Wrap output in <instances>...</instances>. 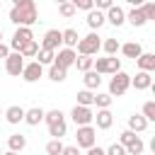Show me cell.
Wrapping results in <instances>:
<instances>
[{"mask_svg":"<svg viewBox=\"0 0 155 155\" xmlns=\"http://www.w3.org/2000/svg\"><path fill=\"white\" fill-rule=\"evenodd\" d=\"M10 22L17 27H31L34 22H39V10L34 0H24L19 5H12L10 10Z\"/></svg>","mask_w":155,"mask_h":155,"instance_id":"6da1fadb","label":"cell"},{"mask_svg":"<svg viewBox=\"0 0 155 155\" xmlns=\"http://www.w3.org/2000/svg\"><path fill=\"white\" fill-rule=\"evenodd\" d=\"M128 87H131V75L124 73V70H116L114 78L109 80V94L111 97H121V94H126Z\"/></svg>","mask_w":155,"mask_h":155,"instance_id":"7a4b0ae2","label":"cell"},{"mask_svg":"<svg viewBox=\"0 0 155 155\" xmlns=\"http://www.w3.org/2000/svg\"><path fill=\"white\" fill-rule=\"evenodd\" d=\"M99 48H102V39L97 36V31H90L87 36H82V39L78 41V51H75V53H82V56H94Z\"/></svg>","mask_w":155,"mask_h":155,"instance_id":"3957f363","label":"cell"},{"mask_svg":"<svg viewBox=\"0 0 155 155\" xmlns=\"http://www.w3.org/2000/svg\"><path fill=\"white\" fill-rule=\"evenodd\" d=\"M92 70L99 75H114L116 70H121V61L116 56H107V58H97L92 63Z\"/></svg>","mask_w":155,"mask_h":155,"instance_id":"277c9868","label":"cell"},{"mask_svg":"<svg viewBox=\"0 0 155 155\" xmlns=\"http://www.w3.org/2000/svg\"><path fill=\"white\" fill-rule=\"evenodd\" d=\"M75 140H78V148H92L94 140H97V128H92L90 124L87 126H78Z\"/></svg>","mask_w":155,"mask_h":155,"instance_id":"5b68a950","label":"cell"},{"mask_svg":"<svg viewBox=\"0 0 155 155\" xmlns=\"http://www.w3.org/2000/svg\"><path fill=\"white\" fill-rule=\"evenodd\" d=\"M22 68H24V56H22L19 51H10L7 58H5V70H7V75L19 78V75H22Z\"/></svg>","mask_w":155,"mask_h":155,"instance_id":"8992f818","label":"cell"},{"mask_svg":"<svg viewBox=\"0 0 155 155\" xmlns=\"http://www.w3.org/2000/svg\"><path fill=\"white\" fill-rule=\"evenodd\" d=\"M34 39V31H31V27H17V31L12 34V41H10V48L12 51H19L27 41H31Z\"/></svg>","mask_w":155,"mask_h":155,"instance_id":"52a82bcc","label":"cell"},{"mask_svg":"<svg viewBox=\"0 0 155 155\" xmlns=\"http://www.w3.org/2000/svg\"><path fill=\"white\" fill-rule=\"evenodd\" d=\"M92 109L90 107H82V104H75L73 107V111H70V119H73V124L75 126H87V124H92Z\"/></svg>","mask_w":155,"mask_h":155,"instance_id":"ba28073f","label":"cell"},{"mask_svg":"<svg viewBox=\"0 0 155 155\" xmlns=\"http://www.w3.org/2000/svg\"><path fill=\"white\" fill-rule=\"evenodd\" d=\"M75 58H78V53H75L73 48H68V46H65V48H58V51H56V56H53V63L68 70L70 65H75Z\"/></svg>","mask_w":155,"mask_h":155,"instance_id":"9c48e42d","label":"cell"},{"mask_svg":"<svg viewBox=\"0 0 155 155\" xmlns=\"http://www.w3.org/2000/svg\"><path fill=\"white\" fill-rule=\"evenodd\" d=\"M41 75H44V65H41L39 61L24 63V68H22V80H24V82H36Z\"/></svg>","mask_w":155,"mask_h":155,"instance_id":"30bf717a","label":"cell"},{"mask_svg":"<svg viewBox=\"0 0 155 155\" xmlns=\"http://www.w3.org/2000/svg\"><path fill=\"white\" fill-rule=\"evenodd\" d=\"M104 19L111 24V27H121L126 22V12L119 7V5H111L109 10H104Z\"/></svg>","mask_w":155,"mask_h":155,"instance_id":"8fae6325","label":"cell"},{"mask_svg":"<svg viewBox=\"0 0 155 155\" xmlns=\"http://www.w3.org/2000/svg\"><path fill=\"white\" fill-rule=\"evenodd\" d=\"M61 44H63V39H61V31H58V29H48V31L44 34V39H41V48L58 51Z\"/></svg>","mask_w":155,"mask_h":155,"instance_id":"7c38bea8","label":"cell"},{"mask_svg":"<svg viewBox=\"0 0 155 155\" xmlns=\"http://www.w3.org/2000/svg\"><path fill=\"white\" fill-rule=\"evenodd\" d=\"M131 87H136V90H150V87H153L150 73H148V70H138L136 78H131Z\"/></svg>","mask_w":155,"mask_h":155,"instance_id":"4fadbf2b","label":"cell"},{"mask_svg":"<svg viewBox=\"0 0 155 155\" xmlns=\"http://www.w3.org/2000/svg\"><path fill=\"white\" fill-rule=\"evenodd\" d=\"M92 121H97V128H99V131H107V128H111V124H114V114H111L109 109H99V111L92 116Z\"/></svg>","mask_w":155,"mask_h":155,"instance_id":"5bb4252c","label":"cell"},{"mask_svg":"<svg viewBox=\"0 0 155 155\" xmlns=\"http://www.w3.org/2000/svg\"><path fill=\"white\" fill-rule=\"evenodd\" d=\"M85 22H87V27L94 31V29H99V27H102L107 19H104V12H102V10L92 7V10H87V19H85Z\"/></svg>","mask_w":155,"mask_h":155,"instance_id":"9a60e30c","label":"cell"},{"mask_svg":"<svg viewBox=\"0 0 155 155\" xmlns=\"http://www.w3.org/2000/svg\"><path fill=\"white\" fill-rule=\"evenodd\" d=\"M2 114H5V121H7V124H12V126H17L19 121H24V109H22V107H17V104L7 107Z\"/></svg>","mask_w":155,"mask_h":155,"instance_id":"2e32d148","label":"cell"},{"mask_svg":"<svg viewBox=\"0 0 155 155\" xmlns=\"http://www.w3.org/2000/svg\"><path fill=\"white\" fill-rule=\"evenodd\" d=\"M41 121H44V109H41V107L24 109V124H27V126H39Z\"/></svg>","mask_w":155,"mask_h":155,"instance_id":"e0dca14e","label":"cell"},{"mask_svg":"<svg viewBox=\"0 0 155 155\" xmlns=\"http://www.w3.org/2000/svg\"><path fill=\"white\" fill-rule=\"evenodd\" d=\"M119 51H121L126 58H133V61H136V58L143 53V46H140L138 41H128V44H121V46H119Z\"/></svg>","mask_w":155,"mask_h":155,"instance_id":"ac0fdd59","label":"cell"},{"mask_svg":"<svg viewBox=\"0 0 155 155\" xmlns=\"http://www.w3.org/2000/svg\"><path fill=\"white\" fill-rule=\"evenodd\" d=\"M148 124H150V121H145L143 114H131V116H128V128H131L133 133H143V131L148 128Z\"/></svg>","mask_w":155,"mask_h":155,"instance_id":"d6986e66","label":"cell"},{"mask_svg":"<svg viewBox=\"0 0 155 155\" xmlns=\"http://www.w3.org/2000/svg\"><path fill=\"white\" fill-rule=\"evenodd\" d=\"M136 65H138V70L153 73V70H155V53H140V56L136 58Z\"/></svg>","mask_w":155,"mask_h":155,"instance_id":"ffe728a7","label":"cell"},{"mask_svg":"<svg viewBox=\"0 0 155 155\" xmlns=\"http://www.w3.org/2000/svg\"><path fill=\"white\" fill-rule=\"evenodd\" d=\"M82 82H85V90H97L102 85V75L94 73V70H85L82 73Z\"/></svg>","mask_w":155,"mask_h":155,"instance_id":"44dd1931","label":"cell"},{"mask_svg":"<svg viewBox=\"0 0 155 155\" xmlns=\"http://www.w3.org/2000/svg\"><path fill=\"white\" fill-rule=\"evenodd\" d=\"M65 133H68L65 116H63V119H58V121H53V124H48V136H51V138H63Z\"/></svg>","mask_w":155,"mask_h":155,"instance_id":"7402d4cb","label":"cell"},{"mask_svg":"<svg viewBox=\"0 0 155 155\" xmlns=\"http://www.w3.org/2000/svg\"><path fill=\"white\" fill-rule=\"evenodd\" d=\"M7 148L15 150V153L24 150V148H27V136H22V133H12V136L7 138Z\"/></svg>","mask_w":155,"mask_h":155,"instance_id":"603a6c76","label":"cell"},{"mask_svg":"<svg viewBox=\"0 0 155 155\" xmlns=\"http://www.w3.org/2000/svg\"><path fill=\"white\" fill-rule=\"evenodd\" d=\"M126 19H128V22H131V27H143V24H145V22H148V19H145V15H143V10H140V7H133V10H131V12H128V15H126Z\"/></svg>","mask_w":155,"mask_h":155,"instance_id":"cb8c5ba5","label":"cell"},{"mask_svg":"<svg viewBox=\"0 0 155 155\" xmlns=\"http://www.w3.org/2000/svg\"><path fill=\"white\" fill-rule=\"evenodd\" d=\"M61 39H63V44H65L68 48H75L78 41H80V36H78L75 29H63V31H61Z\"/></svg>","mask_w":155,"mask_h":155,"instance_id":"d4e9b609","label":"cell"},{"mask_svg":"<svg viewBox=\"0 0 155 155\" xmlns=\"http://www.w3.org/2000/svg\"><path fill=\"white\" fill-rule=\"evenodd\" d=\"M48 78H51L53 82H63V80L68 78V70L61 68V65H56V63H51V65H48Z\"/></svg>","mask_w":155,"mask_h":155,"instance_id":"484cf974","label":"cell"},{"mask_svg":"<svg viewBox=\"0 0 155 155\" xmlns=\"http://www.w3.org/2000/svg\"><path fill=\"white\" fill-rule=\"evenodd\" d=\"M92 63H94V58H92V56H82V53H78V58H75V68H78L80 73L92 70Z\"/></svg>","mask_w":155,"mask_h":155,"instance_id":"4316f807","label":"cell"},{"mask_svg":"<svg viewBox=\"0 0 155 155\" xmlns=\"http://www.w3.org/2000/svg\"><path fill=\"white\" fill-rule=\"evenodd\" d=\"M36 51H39V41L36 39H31V41H27L22 48H19V53L24 56V58H34L36 56Z\"/></svg>","mask_w":155,"mask_h":155,"instance_id":"83f0119b","label":"cell"},{"mask_svg":"<svg viewBox=\"0 0 155 155\" xmlns=\"http://www.w3.org/2000/svg\"><path fill=\"white\" fill-rule=\"evenodd\" d=\"M53 56H56V51H51V48H41L39 46V51H36V58H39L41 65H51L53 63Z\"/></svg>","mask_w":155,"mask_h":155,"instance_id":"f1b7e54d","label":"cell"},{"mask_svg":"<svg viewBox=\"0 0 155 155\" xmlns=\"http://www.w3.org/2000/svg\"><path fill=\"white\" fill-rule=\"evenodd\" d=\"M119 46H121V44H119L116 39H111V36L102 41V48H104V53H107V56H116V53H119Z\"/></svg>","mask_w":155,"mask_h":155,"instance_id":"f546056e","label":"cell"},{"mask_svg":"<svg viewBox=\"0 0 155 155\" xmlns=\"http://www.w3.org/2000/svg\"><path fill=\"white\" fill-rule=\"evenodd\" d=\"M78 104L92 107V104H94V92H92V90H80V92H78Z\"/></svg>","mask_w":155,"mask_h":155,"instance_id":"4dcf8cb0","label":"cell"},{"mask_svg":"<svg viewBox=\"0 0 155 155\" xmlns=\"http://www.w3.org/2000/svg\"><path fill=\"white\" fill-rule=\"evenodd\" d=\"M111 99H114V97H111L109 92H97V94H94V104H97L99 109H109V107H111Z\"/></svg>","mask_w":155,"mask_h":155,"instance_id":"1f68e13d","label":"cell"},{"mask_svg":"<svg viewBox=\"0 0 155 155\" xmlns=\"http://www.w3.org/2000/svg\"><path fill=\"white\" fill-rule=\"evenodd\" d=\"M143 150H145V143L140 140V136H138L131 145H126V155H143Z\"/></svg>","mask_w":155,"mask_h":155,"instance_id":"d6a6232c","label":"cell"},{"mask_svg":"<svg viewBox=\"0 0 155 155\" xmlns=\"http://www.w3.org/2000/svg\"><path fill=\"white\" fill-rule=\"evenodd\" d=\"M61 153H63L61 138H51V140L46 143V155H61Z\"/></svg>","mask_w":155,"mask_h":155,"instance_id":"836d02e7","label":"cell"},{"mask_svg":"<svg viewBox=\"0 0 155 155\" xmlns=\"http://www.w3.org/2000/svg\"><path fill=\"white\" fill-rule=\"evenodd\" d=\"M136 138H138V136H136V133H133L131 128H126V131H121V136H119V143H121V145L126 148V145H131V143H133Z\"/></svg>","mask_w":155,"mask_h":155,"instance_id":"e575fe53","label":"cell"},{"mask_svg":"<svg viewBox=\"0 0 155 155\" xmlns=\"http://www.w3.org/2000/svg\"><path fill=\"white\" fill-rule=\"evenodd\" d=\"M143 116H145V121H155V102L153 99L143 104Z\"/></svg>","mask_w":155,"mask_h":155,"instance_id":"d590c367","label":"cell"},{"mask_svg":"<svg viewBox=\"0 0 155 155\" xmlns=\"http://www.w3.org/2000/svg\"><path fill=\"white\" fill-rule=\"evenodd\" d=\"M140 10H143V15H145V19H148V22H150V19H155V2H148V0H145V2L140 5Z\"/></svg>","mask_w":155,"mask_h":155,"instance_id":"8d00e7d4","label":"cell"},{"mask_svg":"<svg viewBox=\"0 0 155 155\" xmlns=\"http://www.w3.org/2000/svg\"><path fill=\"white\" fill-rule=\"evenodd\" d=\"M68 2H70L75 10H85V12L94 7V2H92V0H68Z\"/></svg>","mask_w":155,"mask_h":155,"instance_id":"74e56055","label":"cell"},{"mask_svg":"<svg viewBox=\"0 0 155 155\" xmlns=\"http://www.w3.org/2000/svg\"><path fill=\"white\" fill-rule=\"evenodd\" d=\"M58 12H61V17H73L78 10H75L70 2H61V5H58Z\"/></svg>","mask_w":155,"mask_h":155,"instance_id":"f35d334b","label":"cell"},{"mask_svg":"<svg viewBox=\"0 0 155 155\" xmlns=\"http://www.w3.org/2000/svg\"><path fill=\"white\" fill-rule=\"evenodd\" d=\"M104 153H107V155H124V153H126V148H124L121 143H111Z\"/></svg>","mask_w":155,"mask_h":155,"instance_id":"ab89813d","label":"cell"},{"mask_svg":"<svg viewBox=\"0 0 155 155\" xmlns=\"http://www.w3.org/2000/svg\"><path fill=\"white\" fill-rule=\"evenodd\" d=\"M92 2H94V7H97V10H102V12H104V10H109V7L114 5V0H92Z\"/></svg>","mask_w":155,"mask_h":155,"instance_id":"60d3db41","label":"cell"},{"mask_svg":"<svg viewBox=\"0 0 155 155\" xmlns=\"http://www.w3.org/2000/svg\"><path fill=\"white\" fill-rule=\"evenodd\" d=\"M61 155H80V148L78 145H63V153Z\"/></svg>","mask_w":155,"mask_h":155,"instance_id":"b9f144b4","label":"cell"},{"mask_svg":"<svg viewBox=\"0 0 155 155\" xmlns=\"http://www.w3.org/2000/svg\"><path fill=\"white\" fill-rule=\"evenodd\" d=\"M87 155H107V153H104V148H99V145H92V148H87Z\"/></svg>","mask_w":155,"mask_h":155,"instance_id":"7bdbcfd3","label":"cell"},{"mask_svg":"<svg viewBox=\"0 0 155 155\" xmlns=\"http://www.w3.org/2000/svg\"><path fill=\"white\" fill-rule=\"evenodd\" d=\"M7 53H10V46L0 41V58H7Z\"/></svg>","mask_w":155,"mask_h":155,"instance_id":"ee69618b","label":"cell"},{"mask_svg":"<svg viewBox=\"0 0 155 155\" xmlns=\"http://www.w3.org/2000/svg\"><path fill=\"white\" fill-rule=\"evenodd\" d=\"M126 2H128V5H133V7H140L145 0H126Z\"/></svg>","mask_w":155,"mask_h":155,"instance_id":"f6af8a7d","label":"cell"},{"mask_svg":"<svg viewBox=\"0 0 155 155\" xmlns=\"http://www.w3.org/2000/svg\"><path fill=\"white\" fill-rule=\"evenodd\" d=\"M2 155H17V153H15V150H7V153H2Z\"/></svg>","mask_w":155,"mask_h":155,"instance_id":"bcb514c9","label":"cell"},{"mask_svg":"<svg viewBox=\"0 0 155 155\" xmlns=\"http://www.w3.org/2000/svg\"><path fill=\"white\" fill-rule=\"evenodd\" d=\"M53 2H56V5H61V2H68V0H53Z\"/></svg>","mask_w":155,"mask_h":155,"instance_id":"7dc6e473","label":"cell"},{"mask_svg":"<svg viewBox=\"0 0 155 155\" xmlns=\"http://www.w3.org/2000/svg\"><path fill=\"white\" fill-rule=\"evenodd\" d=\"M0 39H2V29H0Z\"/></svg>","mask_w":155,"mask_h":155,"instance_id":"c3c4849f","label":"cell"},{"mask_svg":"<svg viewBox=\"0 0 155 155\" xmlns=\"http://www.w3.org/2000/svg\"><path fill=\"white\" fill-rule=\"evenodd\" d=\"M0 114H2V109H0Z\"/></svg>","mask_w":155,"mask_h":155,"instance_id":"681fc988","label":"cell"},{"mask_svg":"<svg viewBox=\"0 0 155 155\" xmlns=\"http://www.w3.org/2000/svg\"><path fill=\"white\" fill-rule=\"evenodd\" d=\"M0 155H2V150H0Z\"/></svg>","mask_w":155,"mask_h":155,"instance_id":"f907efd6","label":"cell"},{"mask_svg":"<svg viewBox=\"0 0 155 155\" xmlns=\"http://www.w3.org/2000/svg\"><path fill=\"white\" fill-rule=\"evenodd\" d=\"M124 155H126V153H124Z\"/></svg>","mask_w":155,"mask_h":155,"instance_id":"816d5d0a","label":"cell"}]
</instances>
